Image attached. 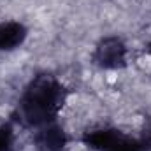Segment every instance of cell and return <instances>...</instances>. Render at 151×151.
<instances>
[{
    "label": "cell",
    "mask_w": 151,
    "mask_h": 151,
    "mask_svg": "<svg viewBox=\"0 0 151 151\" xmlns=\"http://www.w3.org/2000/svg\"><path fill=\"white\" fill-rule=\"evenodd\" d=\"M67 88L53 74L35 76L23 90L12 119L25 128H39L53 123L67 102Z\"/></svg>",
    "instance_id": "obj_1"
},
{
    "label": "cell",
    "mask_w": 151,
    "mask_h": 151,
    "mask_svg": "<svg viewBox=\"0 0 151 151\" xmlns=\"http://www.w3.org/2000/svg\"><path fill=\"white\" fill-rule=\"evenodd\" d=\"M93 63L100 69H123L127 65V46L119 37H104L93 51Z\"/></svg>",
    "instance_id": "obj_2"
},
{
    "label": "cell",
    "mask_w": 151,
    "mask_h": 151,
    "mask_svg": "<svg viewBox=\"0 0 151 151\" xmlns=\"http://www.w3.org/2000/svg\"><path fill=\"white\" fill-rule=\"evenodd\" d=\"M34 142L39 151H63L67 146V135L63 128L56 121H53L35 128Z\"/></svg>",
    "instance_id": "obj_3"
},
{
    "label": "cell",
    "mask_w": 151,
    "mask_h": 151,
    "mask_svg": "<svg viewBox=\"0 0 151 151\" xmlns=\"http://www.w3.org/2000/svg\"><path fill=\"white\" fill-rule=\"evenodd\" d=\"M28 30L19 21H5L0 23V53L12 51L25 42Z\"/></svg>",
    "instance_id": "obj_4"
},
{
    "label": "cell",
    "mask_w": 151,
    "mask_h": 151,
    "mask_svg": "<svg viewBox=\"0 0 151 151\" xmlns=\"http://www.w3.org/2000/svg\"><path fill=\"white\" fill-rule=\"evenodd\" d=\"M121 132L116 128H97V130L86 132L83 137V142L95 151H104L116 141V137Z\"/></svg>",
    "instance_id": "obj_5"
},
{
    "label": "cell",
    "mask_w": 151,
    "mask_h": 151,
    "mask_svg": "<svg viewBox=\"0 0 151 151\" xmlns=\"http://www.w3.org/2000/svg\"><path fill=\"white\" fill-rule=\"evenodd\" d=\"M104 151H144V150H142V146L137 139H132V137H128L121 132L116 137V141Z\"/></svg>",
    "instance_id": "obj_6"
},
{
    "label": "cell",
    "mask_w": 151,
    "mask_h": 151,
    "mask_svg": "<svg viewBox=\"0 0 151 151\" xmlns=\"http://www.w3.org/2000/svg\"><path fill=\"white\" fill-rule=\"evenodd\" d=\"M14 144V130L11 123L0 125V151H12Z\"/></svg>",
    "instance_id": "obj_7"
},
{
    "label": "cell",
    "mask_w": 151,
    "mask_h": 151,
    "mask_svg": "<svg viewBox=\"0 0 151 151\" xmlns=\"http://www.w3.org/2000/svg\"><path fill=\"white\" fill-rule=\"evenodd\" d=\"M139 142H141L142 150L151 151V119L144 125V128H142V132H141V139H139Z\"/></svg>",
    "instance_id": "obj_8"
},
{
    "label": "cell",
    "mask_w": 151,
    "mask_h": 151,
    "mask_svg": "<svg viewBox=\"0 0 151 151\" xmlns=\"http://www.w3.org/2000/svg\"><path fill=\"white\" fill-rule=\"evenodd\" d=\"M150 53H151V44H150Z\"/></svg>",
    "instance_id": "obj_9"
}]
</instances>
